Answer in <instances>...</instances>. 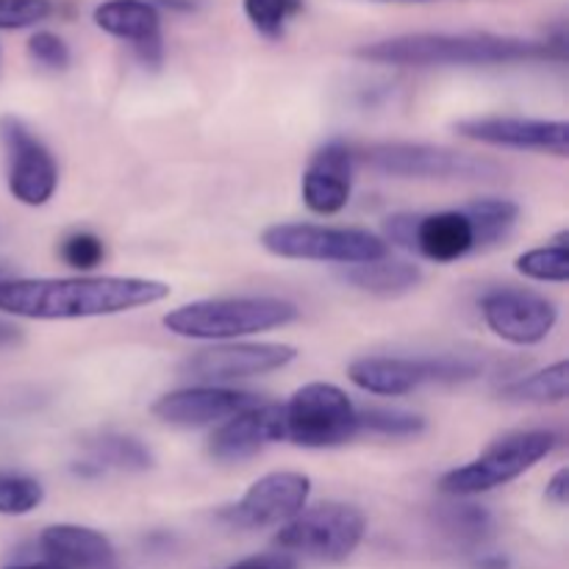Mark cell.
Here are the masks:
<instances>
[{
	"label": "cell",
	"instance_id": "obj_1",
	"mask_svg": "<svg viewBox=\"0 0 569 569\" xmlns=\"http://www.w3.org/2000/svg\"><path fill=\"white\" fill-rule=\"evenodd\" d=\"M170 298V287L139 276L0 278V315L22 320H89L144 309Z\"/></svg>",
	"mask_w": 569,
	"mask_h": 569
},
{
	"label": "cell",
	"instance_id": "obj_2",
	"mask_svg": "<svg viewBox=\"0 0 569 569\" xmlns=\"http://www.w3.org/2000/svg\"><path fill=\"white\" fill-rule=\"evenodd\" d=\"M356 56L372 64L389 67H492L531 59H565V33L537 42V39L506 37V33H403L378 39L356 48Z\"/></svg>",
	"mask_w": 569,
	"mask_h": 569
},
{
	"label": "cell",
	"instance_id": "obj_3",
	"mask_svg": "<svg viewBox=\"0 0 569 569\" xmlns=\"http://www.w3.org/2000/svg\"><path fill=\"white\" fill-rule=\"evenodd\" d=\"M298 306L272 295L206 298L170 309L161 322L172 337L198 342H239L298 320Z\"/></svg>",
	"mask_w": 569,
	"mask_h": 569
},
{
	"label": "cell",
	"instance_id": "obj_4",
	"mask_svg": "<svg viewBox=\"0 0 569 569\" xmlns=\"http://www.w3.org/2000/svg\"><path fill=\"white\" fill-rule=\"evenodd\" d=\"M559 445L556 431L548 428H531V431L506 433L503 439L489 445L478 459L453 467L439 478V489L450 498H478V495L495 492L506 483L517 481L528 470L548 459Z\"/></svg>",
	"mask_w": 569,
	"mask_h": 569
},
{
	"label": "cell",
	"instance_id": "obj_5",
	"mask_svg": "<svg viewBox=\"0 0 569 569\" xmlns=\"http://www.w3.org/2000/svg\"><path fill=\"white\" fill-rule=\"evenodd\" d=\"M353 161L381 176L417 181H489L503 176L495 159L426 142H372L356 148Z\"/></svg>",
	"mask_w": 569,
	"mask_h": 569
},
{
	"label": "cell",
	"instance_id": "obj_6",
	"mask_svg": "<svg viewBox=\"0 0 569 569\" xmlns=\"http://www.w3.org/2000/svg\"><path fill=\"white\" fill-rule=\"evenodd\" d=\"M261 248L278 259L339 267L367 264L389 253V244L367 228L317 226V222H278L264 228Z\"/></svg>",
	"mask_w": 569,
	"mask_h": 569
},
{
	"label": "cell",
	"instance_id": "obj_7",
	"mask_svg": "<svg viewBox=\"0 0 569 569\" xmlns=\"http://www.w3.org/2000/svg\"><path fill=\"white\" fill-rule=\"evenodd\" d=\"M483 372L472 356H361L350 361L348 378L367 395L400 398L426 383H465Z\"/></svg>",
	"mask_w": 569,
	"mask_h": 569
},
{
	"label": "cell",
	"instance_id": "obj_8",
	"mask_svg": "<svg viewBox=\"0 0 569 569\" xmlns=\"http://www.w3.org/2000/svg\"><path fill=\"white\" fill-rule=\"evenodd\" d=\"M367 517L350 503L306 506L295 520L276 533V548L287 556L339 565L365 542Z\"/></svg>",
	"mask_w": 569,
	"mask_h": 569
},
{
	"label": "cell",
	"instance_id": "obj_9",
	"mask_svg": "<svg viewBox=\"0 0 569 569\" xmlns=\"http://www.w3.org/2000/svg\"><path fill=\"white\" fill-rule=\"evenodd\" d=\"M283 439L298 448H339L359 433V409L337 383L315 381L300 387L281 406Z\"/></svg>",
	"mask_w": 569,
	"mask_h": 569
},
{
	"label": "cell",
	"instance_id": "obj_10",
	"mask_svg": "<svg viewBox=\"0 0 569 569\" xmlns=\"http://www.w3.org/2000/svg\"><path fill=\"white\" fill-rule=\"evenodd\" d=\"M0 144L6 153V183L17 203L44 206L59 187V164L42 139L14 114L0 117Z\"/></svg>",
	"mask_w": 569,
	"mask_h": 569
},
{
	"label": "cell",
	"instance_id": "obj_11",
	"mask_svg": "<svg viewBox=\"0 0 569 569\" xmlns=\"http://www.w3.org/2000/svg\"><path fill=\"white\" fill-rule=\"evenodd\" d=\"M298 359V348L283 342H217L211 348L194 350L181 365V376L192 383L226 387L244 378L270 376Z\"/></svg>",
	"mask_w": 569,
	"mask_h": 569
},
{
	"label": "cell",
	"instance_id": "obj_12",
	"mask_svg": "<svg viewBox=\"0 0 569 569\" xmlns=\"http://www.w3.org/2000/svg\"><path fill=\"white\" fill-rule=\"evenodd\" d=\"M311 498V478L295 470L267 472L259 481L248 487L237 506H228L222 511V520L242 531H256V528L287 526L289 520L300 515L309 506Z\"/></svg>",
	"mask_w": 569,
	"mask_h": 569
},
{
	"label": "cell",
	"instance_id": "obj_13",
	"mask_svg": "<svg viewBox=\"0 0 569 569\" xmlns=\"http://www.w3.org/2000/svg\"><path fill=\"white\" fill-rule=\"evenodd\" d=\"M481 317L498 339L517 348H531L553 333L559 309L533 289L500 287L481 298Z\"/></svg>",
	"mask_w": 569,
	"mask_h": 569
},
{
	"label": "cell",
	"instance_id": "obj_14",
	"mask_svg": "<svg viewBox=\"0 0 569 569\" xmlns=\"http://www.w3.org/2000/svg\"><path fill=\"white\" fill-rule=\"evenodd\" d=\"M456 133L470 142L489 144V148L533 150L567 159L569 156V122L542 120V117H470L456 122Z\"/></svg>",
	"mask_w": 569,
	"mask_h": 569
},
{
	"label": "cell",
	"instance_id": "obj_15",
	"mask_svg": "<svg viewBox=\"0 0 569 569\" xmlns=\"http://www.w3.org/2000/svg\"><path fill=\"white\" fill-rule=\"evenodd\" d=\"M259 403L253 392L233 387H211V383H192L161 395L153 403V415L161 422L176 428H206L231 420L239 411Z\"/></svg>",
	"mask_w": 569,
	"mask_h": 569
},
{
	"label": "cell",
	"instance_id": "obj_16",
	"mask_svg": "<svg viewBox=\"0 0 569 569\" xmlns=\"http://www.w3.org/2000/svg\"><path fill=\"white\" fill-rule=\"evenodd\" d=\"M92 20L103 33L131 44L148 70H159L164 61L159 6L150 0H103L94 6Z\"/></svg>",
	"mask_w": 569,
	"mask_h": 569
},
{
	"label": "cell",
	"instance_id": "obj_17",
	"mask_svg": "<svg viewBox=\"0 0 569 569\" xmlns=\"http://www.w3.org/2000/svg\"><path fill=\"white\" fill-rule=\"evenodd\" d=\"M276 442H283L281 403H256L214 428L209 456L220 465H239Z\"/></svg>",
	"mask_w": 569,
	"mask_h": 569
},
{
	"label": "cell",
	"instance_id": "obj_18",
	"mask_svg": "<svg viewBox=\"0 0 569 569\" xmlns=\"http://www.w3.org/2000/svg\"><path fill=\"white\" fill-rule=\"evenodd\" d=\"M353 167L350 144L333 139L317 148L300 181L306 209L320 217H333L348 209L350 194H353Z\"/></svg>",
	"mask_w": 569,
	"mask_h": 569
},
{
	"label": "cell",
	"instance_id": "obj_19",
	"mask_svg": "<svg viewBox=\"0 0 569 569\" xmlns=\"http://www.w3.org/2000/svg\"><path fill=\"white\" fill-rule=\"evenodd\" d=\"M44 561L61 569H114L117 550L100 531L87 526L59 522L39 533Z\"/></svg>",
	"mask_w": 569,
	"mask_h": 569
},
{
	"label": "cell",
	"instance_id": "obj_20",
	"mask_svg": "<svg viewBox=\"0 0 569 569\" xmlns=\"http://www.w3.org/2000/svg\"><path fill=\"white\" fill-rule=\"evenodd\" d=\"M476 248V231L465 209L437 211V214H415L411 226V253L433 264H453L470 256Z\"/></svg>",
	"mask_w": 569,
	"mask_h": 569
},
{
	"label": "cell",
	"instance_id": "obj_21",
	"mask_svg": "<svg viewBox=\"0 0 569 569\" xmlns=\"http://www.w3.org/2000/svg\"><path fill=\"white\" fill-rule=\"evenodd\" d=\"M83 453L87 459L76 467L78 476H100L106 470L120 472H148L153 467V453L128 433L103 431L83 439Z\"/></svg>",
	"mask_w": 569,
	"mask_h": 569
},
{
	"label": "cell",
	"instance_id": "obj_22",
	"mask_svg": "<svg viewBox=\"0 0 569 569\" xmlns=\"http://www.w3.org/2000/svg\"><path fill=\"white\" fill-rule=\"evenodd\" d=\"M339 278L350 287L361 289V292L378 295V298H398V295L411 292L422 281V270L415 261L387 259L383 256V259L367 261V264L342 267Z\"/></svg>",
	"mask_w": 569,
	"mask_h": 569
},
{
	"label": "cell",
	"instance_id": "obj_23",
	"mask_svg": "<svg viewBox=\"0 0 569 569\" xmlns=\"http://www.w3.org/2000/svg\"><path fill=\"white\" fill-rule=\"evenodd\" d=\"M567 383L569 365L567 361H556V365L545 367V370L509 381L500 389V398L520 406H556L567 400Z\"/></svg>",
	"mask_w": 569,
	"mask_h": 569
},
{
	"label": "cell",
	"instance_id": "obj_24",
	"mask_svg": "<svg viewBox=\"0 0 569 569\" xmlns=\"http://www.w3.org/2000/svg\"><path fill=\"white\" fill-rule=\"evenodd\" d=\"M476 231V248L487 250L503 242L520 220V206L509 198H478L465 206Z\"/></svg>",
	"mask_w": 569,
	"mask_h": 569
},
{
	"label": "cell",
	"instance_id": "obj_25",
	"mask_svg": "<svg viewBox=\"0 0 569 569\" xmlns=\"http://www.w3.org/2000/svg\"><path fill=\"white\" fill-rule=\"evenodd\" d=\"M433 517H437V526L442 528L445 537L459 545H470V548L483 545L495 533L492 511L476 503H461L459 500V503L439 506Z\"/></svg>",
	"mask_w": 569,
	"mask_h": 569
},
{
	"label": "cell",
	"instance_id": "obj_26",
	"mask_svg": "<svg viewBox=\"0 0 569 569\" xmlns=\"http://www.w3.org/2000/svg\"><path fill=\"white\" fill-rule=\"evenodd\" d=\"M515 270L522 278L542 283H567L569 281V244L567 233H561L553 244L526 250L515 259Z\"/></svg>",
	"mask_w": 569,
	"mask_h": 569
},
{
	"label": "cell",
	"instance_id": "obj_27",
	"mask_svg": "<svg viewBox=\"0 0 569 569\" xmlns=\"http://www.w3.org/2000/svg\"><path fill=\"white\" fill-rule=\"evenodd\" d=\"M44 500V487L39 478L17 470H0V515L26 517L37 511Z\"/></svg>",
	"mask_w": 569,
	"mask_h": 569
},
{
	"label": "cell",
	"instance_id": "obj_28",
	"mask_svg": "<svg viewBox=\"0 0 569 569\" xmlns=\"http://www.w3.org/2000/svg\"><path fill=\"white\" fill-rule=\"evenodd\" d=\"M303 9L306 0H242L244 17L264 39H281Z\"/></svg>",
	"mask_w": 569,
	"mask_h": 569
},
{
	"label": "cell",
	"instance_id": "obj_29",
	"mask_svg": "<svg viewBox=\"0 0 569 569\" xmlns=\"http://www.w3.org/2000/svg\"><path fill=\"white\" fill-rule=\"evenodd\" d=\"M426 420L415 411L403 409H389V406H367L359 409V431L378 433V437L389 439H409L422 433Z\"/></svg>",
	"mask_w": 569,
	"mask_h": 569
},
{
	"label": "cell",
	"instance_id": "obj_30",
	"mask_svg": "<svg viewBox=\"0 0 569 569\" xmlns=\"http://www.w3.org/2000/svg\"><path fill=\"white\" fill-rule=\"evenodd\" d=\"M59 256L67 267H72V270L89 272L98 264H103L106 244L103 239H98L94 233L78 231V233H70V237L61 242Z\"/></svg>",
	"mask_w": 569,
	"mask_h": 569
},
{
	"label": "cell",
	"instance_id": "obj_31",
	"mask_svg": "<svg viewBox=\"0 0 569 569\" xmlns=\"http://www.w3.org/2000/svg\"><path fill=\"white\" fill-rule=\"evenodd\" d=\"M53 14V0H0V31H22Z\"/></svg>",
	"mask_w": 569,
	"mask_h": 569
},
{
	"label": "cell",
	"instance_id": "obj_32",
	"mask_svg": "<svg viewBox=\"0 0 569 569\" xmlns=\"http://www.w3.org/2000/svg\"><path fill=\"white\" fill-rule=\"evenodd\" d=\"M28 56L37 61L39 67L50 72H61L70 67V44L53 31H37L28 39Z\"/></svg>",
	"mask_w": 569,
	"mask_h": 569
},
{
	"label": "cell",
	"instance_id": "obj_33",
	"mask_svg": "<svg viewBox=\"0 0 569 569\" xmlns=\"http://www.w3.org/2000/svg\"><path fill=\"white\" fill-rule=\"evenodd\" d=\"M226 569H298V565H295L292 556L287 553H261V556H250V559L237 561V565Z\"/></svg>",
	"mask_w": 569,
	"mask_h": 569
},
{
	"label": "cell",
	"instance_id": "obj_34",
	"mask_svg": "<svg viewBox=\"0 0 569 569\" xmlns=\"http://www.w3.org/2000/svg\"><path fill=\"white\" fill-rule=\"evenodd\" d=\"M548 500L550 503H556V506H567V500H569V472H567V467H561L559 472H556L553 478H550L548 481Z\"/></svg>",
	"mask_w": 569,
	"mask_h": 569
},
{
	"label": "cell",
	"instance_id": "obj_35",
	"mask_svg": "<svg viewBox=\"0 0 569 569\" xmlns=\"http://www.w3.org/2000/svg\"><path fill=\"white\" fill-rule=\"evenodd\" d=\"M476 569H511V565L509 559H503V556L487 553L476 561Z\"/></svg>",
	"mask_w": 569,
	"mask_h": 569
},
{
	"label": "cell",
	"instance_id": "obj_36",
	"mask_svg": "<svg viewBox=\"0 0 569 569\" xmlns=\"http://www.w3.org/2000/svg\"><path fill=\"white\" fill-rule=\"evenodd\" d=\"M3 569H61L56 565H50V561H14V565H6Z\"/></svg>",
	"mask_w": 569,
	"mask_h": 569
},
{
	"label": "cell",
	"instance_id": "obj_37",
	"mask_svg": "<svg viewBox=\"0 0 569 569\" xmlns=\"http://www.w3.org/2000/svg\"><path fill=\"white\" fill-rule=\"evenodd\" d=\"M17 339H20V331L14 326H9V322L0 320V345H11Z\"/></svg>",
	"mask_w": 569,
	"mask_h": 569
},
{
	"label": "cell",
	"instance_id": "obj_38",
	"mask_svg": "<svg viewBox=\"0 0 569 569\" xmlns=\"http://www.w3.org/2000/svg\"><path fill=\"white\" fill-rule=\"evenodd\" d=\"M372 3H433V0H372Z\"/></svg>",
	"mask_w": 569,
	"mask_h": 569
},
{
	"label": "cell",
	"instance_id": "obj_39",
	"mask_svg": "<svg viewBox=\"0 0 569 569\" xmlns=\"http://www.w3.org/2000/svg\"><path fill=\"white\" fill-rule=\"evenodd\" d=\"M0 278H6V272H3V270H0Z\"/></svg>",
	"mask_w": 569,
	"mask_h": 569
}]
</instances>
